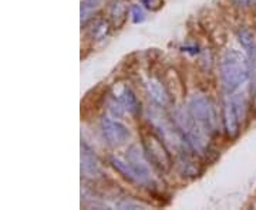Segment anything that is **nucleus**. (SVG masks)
Returning <instances> with one entry per match:
<instances>
[{
	"label": "nucleus",
	"mask_w": 256,
	"mask_h": 210,
	"mask_svg": "<svg viewBox=\"0 0 256 210\" xmlns=\"http://www.w3.org/2000/svg\"><path fill=\"white\" fill-rule=\"evenodd\" d=\"M221 78L225 91L234 94L251 78V61L238 50H228L221 61Z\"/></svg>",
	"instance_id": "obj_1"
},
{
	"label": "nucleus",
	"mask_w": 256,
	"mask_h": 210,
	"mask_svg": "<svg viewBox=\"0 0 256 210\" xmlns=\"http://www.w3.org/2000/svg\"><path fill=\"white\" fill-rule=\"evenodd\" d=\"M246 115V100L241 94H229L224 103V125L226 134L235 138Z\"/></svg>",
	"instance_id": "obj_2"
},
{
	"label": "nucleus",
	"mask_w": 256,
	"mask_h": 210,
	"mask_svg": "<svg viewBox=\"0 0 256 210\" xmlns=\"http://www.w3.org/2000/svg\"><path fill=\"white\" fill-rule=\"evenodd\" d=\"M177 126L182 132V135L187 139L188 147L191 148L193 152L198 154H203L208 148V142H206V132L203 131L201 126L195 122V119L188 112H178L177 114Z\"/></svg>",
	"instance_id": "obj_3"
},
{
	"label": "nucleus",
	"mask_w": 256,
	"mask_h": 210,
	"mask_svg": "<svg viewBox=\"0 0 256 210\" xmlns=\"http://www.w3.org/2000/svg\"><path fill=\"white\" fill-rule=\"evenodd\" d=\"M190 114L203 131L211 135L216 129V114L212 103L205 95H193L190 101Z\"/></svg>",
	"instance_id": "obj_4"
},
{
	"label": "nucleus",
	"mask_w": 256,
	"mask_h": 210,
	"mask_svg": "<svg viewBox=\"0 0 256 210\" xmlns=\"http://www.w3.org/2000/svg\"><path fill=\"white\" fill-rule=\"evenodd\" d=\"M142 148L144 154L155 168H158L162 172L171 168V158L164 142L160 137H157L152 132H147L142 135Z\"/></svg>",
	"instance_id": "obj_5"
},
{
	"label": "nucleus",
	"mask_w": 256,
	"mask_h": 210,
	"mask_svg": "<svg viewBox=\"0 0 256 210\" xmlns=\"http://www.w3.org/2000/svg\"><path fill=\"white\" fill-rule=\"evenodd\" d=\"M101 129L106 141L113 147L123 145L129 138V131L127 126L110 116H104L101 119Z\"/></svg>",
	"instance_id": "obj_6"
},
{
	"label": "nucleus",
	"mask_w": 256,
	"mask_h": 210,
	"mask_svg": "<svg viewBox=\"0 0 256 210\" xmlns=\"http://www.w3.org/2000/svg\"><path fill=\"white\" fill-rule=\"evenodd\" d=\"M127 159L128 163L132 166L135 173L138 175L141 183H148L151 180V172H149L148 165H147L148 159L145 157V154L138 147H131L128 149Z\"/></svg>",
	"instance_id": "obj_7"
},
{
	"label": "nucleus",
	"mask_w": 256,
	"mask_h": 210,
	"mask_svg": "<svg viewBox=\"0 0 256 210\" xmlns=\"http://www.w3.org/2000/svg\"><path fill=\"white\" fill-rule=\"evenodd\" d=\"M81 172L87 178H98L101 175V166L97 157L91 149L83 145L81 147Z\"/></svg>",
	"instance_id": "obj_8"
},
{
	"label": "nucleus",
	"mask_w": 256,
	"mask_h": 210,
	"mask_svg": "<svg viewBox=\"0 0 256 210\" xmlns=\"http://www.w3.org/2000/svg\"><path fill=\"white\" fill-rule=\"evenodd\" d=\"M147 91H148L149 98L160 106H167L170 103V95L165 91L164 85L161 84L158 80L149 78L147 81Z\"/></svg>",
	"instance_id": "obj_9"
},
{
	"label": "nucleus",
	"mask_w": 256,
	"mask_h": 210,
	"mask_svg": "<svg viewBox=\"0 0 256 210\" xmlns=\"http://www.w3.org/2000/svg\"><path fill=\"white\" fill-rule=\"evenodd\" d=\"M117 100L123 104V106L126 108V111H127L128 114H131V115L138 114L141 105H139L137 95L132 93V90L129 87H123V90H121V93L117 97Z\"/></svg>",
	"instance_id": "obj_10"
},
{
	"label": "nucleus",
	"mask_w": 256,
	"mask_h": 210,
	"mask_svg": "<svg viewBox=\"0 0 256 210\" xmlns=\"http://www.w3.org/2000/svg\"><path fill=\"white\" fill-rule=\"evenodd\" d=\"M111 165H113L114 169L118 170L124 178L127 179V180L134 182V183H141L138 175L135 173V170L132 169V166H131L128 162H123V160H121V159H118V158H113V159H111Z\"/></svg>",
	"instance_id": "obj_11"
},
{
	"label": "nucleus",
	"mask_w": 256,
	"mask_h": 210,
	"mask_svg": "<svg viewBox=\"0 0 256 210\" xmlns=\"http://www.w3.org/2000/svg\"><path fill=\"white\" fill-rule=\"evenodd\" d=\"M238 37H239V42L244 46L246 52L249 54V57H252L256 52L255 42L252 39V34L248 32V30H245V29H242V30H239V33H238Z\"/></svg>",
	"instance_id": "obj_12"
},
{
	"label": "nucleus",
	"mask_w": 256,
	"mask_h": 210,
	"mask_svg": "<svg viewBox=\"0 0 256 210\" xmlns=\"http://www.w3.org/2000/svg\"><path fill=\"white\" fill-rule=\"evenodd\" d=\"M101 1L103 0H84L81 6V19L85 20L87 17H90L101 6Z\"/></svg>",
	"instance_id": "obj_13"
},
{
	"label": "nucleus",
	"mask_w": 256,
	"mask_h": 210,
	"mask_svg": "<svg viewBox=\"0 0 256 210\" xmlns=\"http://www.w3.org/2000/svg\"><path fill=\"white\" fill-rule=\"evenodd\" d=\"M107 33H108V24L106 20H98L94 23V27L91 29V36L94 39L100 40L104 36H107Z\"/></svg>",
	"instance_id": "obj_14"
},
{
	"label": "nucleus",
	"mask_w": 256,
	"mask_h": 210,
	"mask_svg": "<svg viewBox=\"0 0 256 210\" xmlns=\"http://www.w3.org/2000/svg\"><path fill=\"white\" fill-rule=\"evenodd\" d=\"M131 16H132V20L135 21V23H139V21H142L145 19V13H144V10L139 6H134L131 9Z\"/></svg>",
	"instance_id": "obj_15"
},
{
	"label": "nucleus",
	"mask_w": 256,
	"mask_h": 210,
	"mask_svg": "<svg viewBox=\"0 0 256 210\" xmlns=\"http://www.w3.org/2000/svg\"><path fill=\"white\" fill-rule=\"evenodd\" d=\"M251 1H252V0H235V3H236L238 6H248Z\"/></svg>",
	"instance_id": "obj_16"
}]
</instances>
